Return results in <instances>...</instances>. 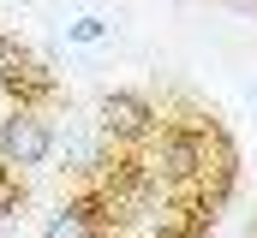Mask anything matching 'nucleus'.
Masks as SVG:
<instances>
[{
    "label": "nucleus",
    "instance_id": "obj_5",
    "mask_svg": "<svg viewBox=\"0 0 257 238\" xmlns=\"http://www.w3.org/2000/svg\"><path fill=\"white\" fill-rule=\"evenodd\" d=\"M42 238H96V220H84L78 208H60L54 220H48V232Z\"/></svg>",
    "mask_w": 257,
    "mask_h": 238
},
{
    "label": "nucleus",
    "instance_id": "obj_6",
    "mask_svg": "<svg viewBox=\"0 0 257 238\" xmlns=\"http://www.w3.org/2000/svg\"><path fill=\"white\" fill-rule=\"evenodd\" d=\"M66 36H72V42H102V36H108V24H102V18H78Z\"/></svg>",
    "mask_w": 257,
    "mask_h": 238
},
{
    "label": "nucleus",
    "instance_id": "obj_2",
    "mask_svg": "<svg viewBox=\"0 0 257 238\" xmlns=\"http://www.w3.org/2000/svg\"><path fill=\"white\" fill-rule=\"evenodd\" d=\"M150 102L144 96H132V90H108L102 102H96V125L108 131V137H144L150 131Z\"/></svg>",
    "mask_w": 257,
    "mask_h": 238
},
{
    "label": "nucleus",
    "instance_id": "obj_7",
    "mask_svg": "<svg viewBox=\"0 0 257 238\" xmlns=\"http://www.w3.org/2000/svg\"><path fill=\"white\" fill-rule=\"evenodd\" d=\"M239 6H257V0H239Z\"/></svg>",
    "mask_w": 257,
    "mask_h": 238
},
{
    "label": "nucleus",
    "instance_id": "obj_4",
    "mask_svg": "<svg viewBox=\"0 0 257 238\" xmlns=\"http://www.w3.org/2000/svg\"><path fill=\"white\" fill-rule=\"evenodd\" d=\"M54 149H60V155L78 167V173H96V167H108V155H102V143H96L90 131H66V137H54Z\"/></svg>",
    "mask_w": 257,
    "mask_h": 238
},
{
    "label": "nucleus",
    "instance_id": "obj_3",
    "mask_svg": "<svg viewBox=\"0 0 257 238\" xmlns=\"http://www.w3.org/2000/svg\"><path fill=\"white\" fill-rule=\"evenodd\" d=\"M156 167L174 173V178H192L203 167V143H197L192 131H162L156 137Z\"/></svg>",
    "mask_w": 257,
    "mask_h": 238
},
{
    "label": "nucleus",
    "instance_id": "obj_1",
    "mask_svg": "<svg viewBox=\"0 0 257 238\" xmlns=\"http://www.w3.org/2000/svg\"><path fill=\"white\" fill-rule=\"evenodd\" d=\"M0 155H6V167H42V161L54 155V131L36 114L18 108V114L0 125Z\"/></svg>",
    "mask_w": 257,
    "mask_h": 238
}]
</instances>
